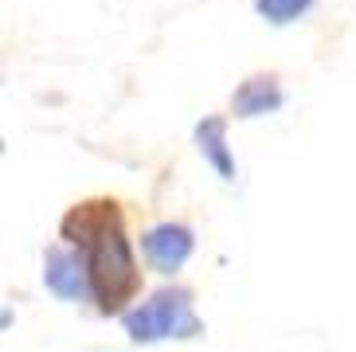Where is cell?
I'll list each match as a JSON object with an SVG mask.
<instances>
[{
	"label": "cell",
	"instance_id": "cell-1",
	"mask_svg": "<svg viewBox=\"0 0 356 352\" xmlns=\"http://www.w3.org/2000/svg\"><path fill=\"white\" fill-rule=\"evenodd\" d=\"M59 239L79 250L86 278H90V301L98 305V313L122 317L126 310H134L129 301H137L141 294V266H137L134 243L126 235V216L118 200L90 196L71 204L59 223Z\"/></svg>",
	"mask_w": 356,
	"mask_h": 352
},
{
	"label": "cell",
	"instance_id": "cell-2",
	"mask_svg": "<svg viewBox=\"0 0 356 352\" xmlns=\"http://www.w3.org/2000/svg\"><path fill=\"white\" fill-rule=\"evenodd\" d=\"M129 341L134 344H157V341H192L204 333V321L196 317L192 290L184 286H165V290L149 294L137 301L134 310L122 313Z\"/></svg>",
	"mask_w": 356,
	"mask_h": 352
},
{
	"label": "cell",
	"instance_id": "cell-3",
	"mask_svg": "<svg viewBox=\"0 0 356 352\" xmlns=\"http://www.w3.org/2000/svg\"><path fill=\"white\" fill-rule=\"evenodd\" d=\"M141 250H145V262L157 274H180L184 262L192 259V250H196V235H192L188 223H153V227L141 235Z\"/></svg>",
	"mask_w": 356,
	"mask_h": 352
},
{
	"label": "cell",
	"instance_id": "cell-4",
	"mask_svg": "<svg viewBox=\"0 0 356 352\" xmlns=\"http://www.w3.org/2000/svg\"><path fill=\"white\" fill-rule=\"evenodd\" d=\"M43 286L59 301H90V278H86L79 250L67 247V243L47 247V255H43Z\"/></svg>",
	"mask_w": 356,
	"mask_h": 352
},
{
	"label": "cell",
	"instance_id": "cell-5",
	"mask_svg": "<svg viewBox=\"0 0 356 352\" xmlns=\"http://www.w3.org/2000/svg\"><path fill=\"white\" fill-rule=\"evenodd\" d=\"M286 102L282 94V83H278V74L270 71H259L251 79H243L231 94V114L239 118V122H251V118H266V114H278Z\"/></svg>",
	"mask_w": 356,
	"mask_h": 352
},
{
	"label": "cell",
	"instance_id": "cell-6",
	"mask_svg": "<svg viewBox=\"0 0 356 352\" xmlns=\"http://www.w3.org/2000/svg\"><path fill=\"white\" fill-rule=\"evenodd\" d=\"M196 149L220 180H227V184L235 180L239 165H235V153H231V145H227V118L223 114H211L196 125Z\"/></svg>",
	"mask_w": 356,
	"mask_h": 352
},
{
	"label": "cell",
	"instance_id": "cell-7",
	"mask_svg": "<svg viewBox=\"0 0 356 352\" xmlns=\"http://www.w3.org/2000/svg\"><path fill=\"white\" fill-rule=\"evenodd\" d=\"M317 0H254V12H259L266 24H274V28H286V24L302 20Z\"/></svg>",
	"mask_w": 356,
	"mask_h": 352
}]
</instances>
